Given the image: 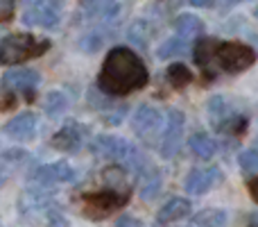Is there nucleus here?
Listing matches in <instances>:
<instances>
[{
  "label": "nucleus",
  "mask_w": 258,
  "mask_h": 227,
  "mask_svg": "<svg viewBox=\"0 0 258 227\" xmlns=\"http://www.w3.org/2000/svg\"><path fill=\"white\" fill-rule=\"evenodd\" d=\"M188 3L195 5V7H209V5L213 3V0H188Z\"/></svg>",
  "instance_id": "27"
},
{
  "label": "nucleus",
  "mask_w": 258,
  "mask_h": 227,
  "mask_svg": "<svg viewBox=\"0 0 258 227\" xmlns=\"http://www.w3.org/2000/svg\"><path fill=\"white\" fill-rule=\"evenodd\" d=\"M249 193H251V198H254V200L258 202V177H254L249 182Z\"/></svg>",
  "instance_id": "26"
},
{
  "label": "nucleus",
  "mask_w": 258,
  "mask_h": 227,
  "mask_svg": "<svg viewBox=\"0 0 258 227\" xmlns=\"http://www.w3.org/2000/svg\"><path fill=\"white\" fill-rule=\"evenodd\" d=\"M147 68L143 59L129 48H113L102 64L98 86L109 96H127L147 84Z\"/></svg>",
  "instance_id": "1"
},
{
  "label": "nucleus",
  "mask_w": 258,
  "mask_h": 227,
  "mask_svg": "<svg viewBox=\"0 0 258 227\" xmlns=\"http://www.w3.org/2000/svg\"><path fill=\"white\" fill-rule=\"evenodd\" d=\"M174 27H177V34L181 36L183 41H188V39H195V36L202 34L204 23L197 16H192V14H181V16H177V21H174Z\"/></svg>",
  "instance_id": "16"
},
{
  "label": "nucleus",
  "mask_w": 258,
  "mask_h": 227,
  "mask_svg": "<svg viewBox=\"0 0 258 227\" xmlns=\"http://www.w3.org/2000/svg\"><path fill=\"white\" fill-rule=\"evenodd\" d=\"M218 39H200L192 48V57L209 77H215V48H218Z\"/></svg>",
  "instance_id": "14"
},
{
  "label": "nucleus",
  "mask_w": 258,
  "mask_h": 227,
  "mask_svg": "<svg viewBox=\"0 0 258 227\" xmlns=\"http://www.w3.org/2000/svg\"><path fill=\"white\" fill-rule=\"evenodd\" d=\"M16 9V0H0V23L9 21Z\"/></svg>",
  "instance_id": "24"
},
{
  "label": "nucleus",
  "mask_w": 258,
  "mask_h": 227,
  "mask_svg": "<svg viewBox=\"0 0 258 227\" xmlns=\"http://www.w3.org/2000/svg\"><path fill=\"white\" fill-rule=\"evenodd\" d=\"M188 53V41H183L181 36H174V39H168L163 46L159 48V57L161 59H170V57H181V55Z\"/></svg>",
  "instance_id": "20"
},
{
  "label": "nucleus",
  "mask_w": 258,
  "mask_h": 227,
  "mask_svg": "<svg viewBox=\"0 0 258 227\" xmlns=\"http://www.w3.org/2000/svg\"><path fill=\"white\" fill-rule=\"evenodd\" d=\"M61 18L59 0H25L23 23L36 27H54Z\"/></svg>",
  "instance_id": "6"
},
{
  "label": "nucleus",
  "mask_w": 258,
  "mask_h": 227,
  "mask_svg": "<svg viewBox=\"0 0 258 227\" xmlns=\"http://www.w3.org/2000/svg\"><path fill=\"white\" fill-rule=\"evenodd\" d=\"M183 123H186V118H183V114L179 112V109L168 112V125H165L163 139H161V155H163L165 159H172L179 152V148H181Z\"/></svg>",
  "instance_id": "8"
},
{
  "label": "nucleus",
  "mask_w": 258,
  "mask_h": 227,
  "mask_svg": "<svg viewBox=\"0 0 258 227\" xmlns=\"http://www.w3.org/2000/svg\"><path fill=\"white\" fill-rule=\"evenodd\" d=\"M50 41L39 39L32 34H9L0 41V64L12 66V64H21L25 59L41 57L48 53Z\"/></svg>",
  "instance_id": "2"
},
{
  "label": "nucleus",
  "mask_w": 258,
  "mask_h": 227,
  "mask_svg": "<svg viewBox=\"0 0 258 227\" xmlns=\"http://www.w3.org/2000/svg\"><path fill=\"white\" fill-rule=\"evenodd\" d=\"M238 164H240L242 173H258V150H242L238 157Z\"/></svg>",
  "instance_id": "23"
},
{
  "label": "nucleus",
  "mask_w": 258,
  "mask_h": 227,
  "mask_svg": "<svg viewBox=\"0 0 258 227\" xmlns=\"http://www.w3.org/2000/svg\"><path fill=\"white\" fill-rule=\"evenodd\" d=\"M129 198V189L127 191H116V189H104L100 193H86L82 198L84 202V211L91 218H107L111 216L118 207H122Z\"/></svg>",
  "instance_id": "5"
},
{
  "label": "nucleus",
  "mask_w": 258,
  "mask_h": 227,
  "mask_svg": "<svg viewBox=\"0 0 258 227\" xmlns=\"http://www.w3.org/2000/svg\"><path fill=\"white\" fill-rule=\"evenodd\" d=\"M186 216H190V202L186 198H172L159 209L156 220L161 225H165V223H177V220L186 218Z\"/></svg>",
  "instance_id": "15"
},
{
  "label": "nucleus",
  "mask_w": 258,
  "mask_h": 227,
  "mask_svg": "<svg viewBox=\"0 0 258 227\" xmlns=\"http://www.w3.org/2000/svg\"><path fill=\"white\" fill-rule=\"evenodd\" d=\"M75 177L73 168L66 164V161H54V164H45L39 166V168L32 173V179H34L39 187H50V184H59V182H71Z\"/></svg>",
  "instance_id": "10"
},
{
  "label": "nucleus",
  "mask_w": 258,
  "mask_h": 227,
  "mask_svg": "<svg viewBox=\"0 0 258 227\" xmlns=\"http://www.w3.org/2000/svg\"><path fill=\"white\" fill-rule=\"evenodd\" d=\"M227 7H231V5H238V3H242V0H222Z\"/></svg>",
  "instance_id": "28"
},
{
  "label": "nucleus",
  "mask_w": 258,
  "mask_h": 227,
  "mask_svg": "<svg viewBox=\"0 0 258 227\" xmlns=\"http://www.w3.org/2000/svg\"><path fill=\"white\" fill-rule=\"evenodd\" d=\"M256 53L254 48L238 41H227V43H218L215 48V66L220 71L227 73H242L249 66H254Z\"/></svg>",
  "instance_id": "3"
},
{
  "label": "nucleus",
  "mask_w": 258,
  "mask_h": 227,
  "mask_svg": "<svg viewBox=\"0 0 258 227\" xmlns=\"http://www.w3.org/2000/svg\"><path fill=\"white\" fill-rule=\"evenodd\" d=\"M0 84L5 91H21L25 94V98H32V91L39 84V73L32 68H14V71L5 73Z\"/></svg>",
  "instance_id": "9"
},
{
  "label": "nucleus",
  "mask_w": 258,
  "mask_h": 227,
  "mask_svg": "<svg viewBox=\"0 0 258 227\" xmlns=\"http://www.w3.org/2000/svg\"><path fill=\"white\" fill-rule=\"evenodd\" d=\"M159 191H161V175L156 170H147L145 179H143V187H141V196L145 200H152V198L159 196Z\"/></svg>",
  "instance_id": "22"
},
{
  "label": "nucleus",
  "mask_w": 258,
  "mask_h": 227,
  "mask_svg": "<svg viewBox=\"0 0 258 227\" xmlns=\"http://www.w3.org/2000/svg\"><path fill=\"white\" fill-rule=\"evenodd\" d=\"M220 179V170L218 168H195L186 175V182H183V189H186L190 196H202V193L211 191L213 184Z\"/></svg>",
  "instance_id": "11"
},
{
  "label": "nucleus",
  "mask_w": 258,
  "mask_h": 227,
  "mask_svg": "<svg viewBox=\"0 0 258 227\" xmlns=\"http://www.w3.org/2000/svg\"><path fill=\"white\" fill-rule=\"evenodd\" d=\"M116 227H141V220L138 218H132V216H120L118 218Z\"/></svg>",
  "instance_id": "25"
},
{
  "label": "nucleus",
  "mask_w": 258,
  "mask_h": 227,
  "mask_svg": "<svg viewBox=\"0 0 258 227\" xmlns=\"http://www.w3.org/2000/svg\"><path fill=\"white\" fill-rule=\"evenodd\" d=\"M68 107V100L63 94H59V91H52V94H48V98H45V112H48L50 118H57V116H61L66 112Z\"/></svg>",
  "instance_id": "21"
},
{
  "label": "nucleus",
  "mask_w": 258,
  "mask_h": 227,
  "mask_svg": "<svg viewBox=\"0 0 258 227\" xmlns=\"http://www.w3.org/2000/svg\"><path fill=\"white\" fill-rule=\"evenodd\" d=\"M254 16L258 18V5H256V9H254Z\"/></svg>",
  "instance_id": "29"
},
{
  "label": "nucleus",
  "mask_w": 258,
  "mask_h": 227,
  "mask_svg": "<svg viewBox=\"0 0 258 227\" xmlns=\"http://www.w3.org/2000/svg\"><path fill=\"white\" fill-rule=\"evenodd\" d=\"M3 132L9 139H16V141H30V139H34V132H36V114L25 112V114L14 116L9 123H5Z\"/></svg>",
  "instance_id": "12"
},
{
  "label": "nucleus",
  "mask_w": 258,
  "mask_h": 227,
  "mask_svg": "<svg viewBox=\"0 0 258 227\" xmlns=\"http://www.w3.org/2000/svg\"><path fill=\"white\" fill-rule=\"evenodd\" d=\"M132 127L138 139L145 143H152L159 132H163V114L152 105H141L132 118Z\"/></svg>",
  "instance_id": "7"
},
{
  "label": "nucleus",
  "mask_w": 258,
  "mask_h": 227,
  "mask_svg": "<svg viewBox=\"0 0 258 227\" xmlns=\"http://www.w3.org/2000/svg\"><path fill=\"white\" fill-rule=\"evenodd\" d=\"M192 80V73L188 66H183V64H172V66L168 68V82L174 86V89H183V86H188Z\"/></svg>",
  "instance_id": "19"
},
{
  "label": "nucleus",
  "mask_w": 258,
  "mask_h": 227,
  "mask_svg": "<svg viewBox=\"0 0 258 227\" xmlns=\"http://www.w3.org/2000/svg\"><path fill=\"white\" fill-rule=\"evenodd\" d=\"M192 223L197 227H227V214L222 209H202L195 214Z\"/></svg>",
  "instance_id": "18"
},
{
  "label": "nucleus",
  "mask_w": 258,
  "mask_h": 227,
  "mask_svg": "<svg viewBox=\"0 0 258 227\" xmlns=\"http://www.w3.org/2000/svg\"><path fill=\"white\" fill-rule=\"evenodd\" d=\"M95 155L104 157V159L118 161V164H138L141 157H138L136 148L122 137H113V134H100V137L93 139L91 143Z\"/></svg>",
  "instance_id": "4"
},
{
  "label": "nucleus",
  "mask_w": 258,
  "mask_h": 227,
  "mask_svg": "<svg viewBox=\"0 0 258 227\" xmlns=\"http://www.w3.org/2000/svg\"><path fill=\"white\" fill-rule=\"evenodd\" d=\"M84 132H86L84 125H80V123H75V120H71V123H66L57 134H54L50 143H52V148H57V150H68V152H73V150H77V148H80L82 139H84Z\"/></svg>",
  "instance_id": "13"
},
{
  "label": "nucleus",
  "mask_w": 258,
  "mask_h": 227,
  "mask_svg": "<svg viewBox=\"0 0 258 227\" xmlns=\"http://www.w3.org/2000/svg\"><path fill=\"white\" fill-rule=\"evenodd\" d=\"M190 150L195 152L200 159H211V157L215 155V150H218V143H215L209 134L200 132V134H192L190 137Z\"/></svg>",
  "instance_id": "17"
}]
</instances>
